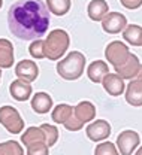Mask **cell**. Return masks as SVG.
I'll list each match as a JSON object with an SVG mask.
<instances>
[{
    "label": "cell",
    "instance_id": "cell-1",
    "mask_svg": "<svg viewBox=\"0 0 142 155\" xmlns=\"http://www.w3.org/2000/svg\"><path fill=\"white\" fill-rule=\"evenodd\" d=\"M12 35L22 40H38L49 27V12L41 0H18L8 12Z\"/></svg>",
    "mask_w": 142,
    "mask_h": 155
},
{
    "label": "cell",
    "instance_id": "cell-2",
    "mask_svg": "<svg viewBox=\"0 0 142 155\" xmlns=\"http://www.w3.org/2000/svg\"><path fill=\"white\" fill-rule=\"evenodd\" d=\"M69 43H70V38H69V35L64 30L57 28V30L49 31V35L43 40V54H45V58L60 60L66 54V51L69 48Z\"/></svg>",
    "mask_w": 142,
    "mask_h": 155
},
{
    "label": "cell",
    "instance_id": "cell-3",
    "mask_svg": "<svg viewBox=\"0 0 142 155\" xmlns=\"http://www.w3.org/2000/svg\"><path fill=\"white\" fill-rule=\"evenodd\" d=\"M85 70V57L79 51H72L57 63V73L66 81H75Z\"/></svg>",
    "mask_w": 142,
    "mask_h": 155
},
{
    "label": "cell",
    "instance_id": "cell-4",
    "mask_svg": "<svg viewBox=\"0 0 142 155\" xmlns=\"http://www.w3.org/2000/svg\"><path fill=\"white\" fill-rule=\"evenodd\" d=\"M0 124L11 134H18L24 128V121L21 118L20 112L12 106H2L0 107Z\"/></svg>",
    "mask_w": 142,
    "mask_h": 155
},
{
    "label": "cell",
    "instance_id": "cell-5",
    "mask_svg": "<svg viewBox=\"0 0 142 155\" xmlns=\"http://www.w3.org/2000/svg\"><path fill=\"white\" fill-rule=\"evenodd\" d=\"M129 55H130L129 46L124 45L120 40L111 42V43L106 46V49H105V57H106V60H108L114 67L121 66L123 63L129 58Z\"/></svg>",
    "mask_w": 142,
    "mask_h": 155
},
{
    "label": "cell",
    "instance_id": "cell-6",
    "mask_svg": "<svg viewBox=\"0 0 142 155\" xmlns=\"http://www.w3.org/2000/svg\"><path fill=\"white\" fill-rule=\"evenodd\" d=\"M117 151L121 155H132L133 151L138 148V145L141 143L139 134L133 130H126L121 131L117 137Z\"/></svg>",
    "mask_w": 142,
    "mask_h": 155
},
{
    "label": "cell",
    "instance_id": "cell-7",
    "mask_svg": "<svg viewBox=\"0 0 142 155\" xmlns=\"http://www.w3.org/2000/svg\"><path fill=\"white\" fill-rule=\"evenodd\" d=\"M102 27L106 33L117 35V33H121L127 27V19L120 12H109L105 18L102 19Z\"/></svg>",
    "mask_w": 142,
    "mask_h": 155
},
{
    "label": "cell",
    "instance_id": "cell-8",
    "mask_svg": "<svg viewBox=\"0 0 142 155\" xmlns=\"http://www.w3.org/2000/svg\"><path fill=\"white\" fill-rule=\"evenodd\" d=\"M85 133H87V137L90 140H93V142H102V140H105V139L109 137V134H111V125L105 119H97V121L91 122L87 127Z\"/></svg>",
    "mask_w": 142,
    "mask_h": 155
},
{
    "label": "cell",
    "instance_id": "cell-9",
    "mask_svg": "<svg viewBox=\"0 0 142 155\" xmlns=\"http://www.w3.org/2000/svg\"><path fill=\"white\" fill-rule=\"evenodd\" d=\"M139 67H141L139 58L136 57L135 54H132V52H130L129 58L123 63L121 66L114 67V70H115V75H118V76L124 81V79H133V78L136 76V73H138Z\"/></svg>",
    "mask_w": 142,
    "mask_h": 155
},
{
    "label": "cell",
    "instance_id": "cell-10",
    "mask_svg": "<svg viewBox=\"0 0 142 155\" xmlns=\"http://www.w3.org/2000/svg\"><path fill=\"white\" fill-rule=\"evenodd\" d=\"M15 75L20 78L21 81H25V82L30 84L39 75L38 64L33 60H22L15 66Z\"/></svg>",
    "mask_w": 142,
    "mask_h": 155
},
{
    "label": "cell",
    "instance_id": "cell-11",
    "mask_svg": "<svg viewBox=\"0 0 142 155\" xmlns=\"http://www.w3.org/2000/svg\"><path fill=\"white\" fill-rule=\"evenodd\" d=\"M102 85L105 88V91L109 94V96H121L124 93V88H126V84L121 78L115 73H108L106 76L103 78L102 81Z\"/></svg>",
    "mask_w": 142,
    "mask_h": 155
},
{
    "label": "cell",
    "instance_id": "cell-12",
    "mask_svg": "<svg viewBox=\"0 0 142 155\" xmlns=\"http://www.w3.org/2000/svg\"><path fill=\"white\" fill-rule=\"evenodd\" d=\"M32 91H33L32 84H29V82H25V81H21V79L14 81V82L11 84V87H9V93H11L12 98H15V100H18V101L29 100L30 96H32Z\"/></svg>",
    "mask_w": 142,
    "mask_h": 155
},
{
    "label": "cell",
    "instance_id": "cell-13",
    "mask_svg": "<svg viewBox=\"0 0 142 155\" xmlns=\"http://www.w3.org/2000/svg\"><path fill=\"white\" fill-rule=\"evenodd\" d=\"M108 73H109V67H108V64H106L105 61H102V60L93 61V63L88 66V69H87V75L90 78V81L94 82V84H102L103 78L106 76Z\"/></svg>",
    "mask_w": 142,
    "mask_h": 155
},
{
    "label": "cell",
    "instance_id": "cell-14",
    "mask_svg": "<svg viewBox=\"0 0 142 155\" xmlns=\"http://www.w3.org/2000/svg\"><path fill=\"white\" fill-rule=\"evenodd\" d=\"M73 115L76 116L78 121H81L82 124L90 122L96 118V107L91 101H81L79 104H76V107L73 109Z\"/></svg>",
    "mask_w": 142,
    "mask_h": 155
},
{
    "label": "cell",
    "instance_id": "cell-15",
    "mask_svg": "<svg viewBox=\"0 0 142 155\" xmlns=\"http://www.w3.org/2000/svg\"><path fill=\"white\" fill-rule=\"evenodd\" d=\"M88 17L93 21H102L109 14V6L105 0H91L87 8Z\"/></svg>",
    "mask_w": 142,
    "mask_h": 155
},
{
    "label": "cell",
    "instance_id": "cell-16",
    "mask_svg": "<svg viewBox=\"0 0 142 155\" xmlns=\"http://www.w3.org/2000/svg\"><path fill=\"white\" fill-rule=\"evenodd\" d=\"M126 101L135 107L142 106V82L130 81L126 90Z\"/></svg>",
    "mask_w": 142,
    "mask_h": 155
},
{
    "label": "cell",
    "instance_id": "cell-17",
    "mask_svg": "<svg viewBox=\"0 0 142 155\" xmlns=\"http://www.w3.org/2000/svg\"><path fill=\"white\" fill-rule=\"evenodd\" d=\"M14 64V46L11 40L0 39V67L9 69Z\"/></svg>",
    "mask_w": 142,
    "mask_h": 155
},
{
    "label": "cell",
    "instance_id": "cell-18",
    "mask_svg": "<svg viewBox=\"0 0 142 155\" xmlns=\"http://www.w3.org/2000/svg\"><path fill=\"white\" fill-rule=\"evenodd\" d=\"M32 107L36 114H46L52 107V98L46 93H36L32 98Z\"/></svg>",
    "mask_w": 142,
    "mask_h": 155
},
{
    "label": "cell",
    "instance_id": "cell-19",
    "mask_svg": "<svg viewBox=\"0 0 142 155\" xmlns=\"http://www.w3.org/2000/svg\"><path fill=\"white\" fill-rule=\"evenodd\" d=\"M123 38L133 46H142V27L136 24H130L123 30Z\"/></svg>",
    "mask_w": 142,
    "mask_h": 155
},
{
    "label": "cell",
    "instance_id": "cell-20",
    "mask_svg": "<svg viewBox=\"0 0 142 155\" xmlns=\"http://www.w3.org/2000/svg\"><path fill=\"white\" fill-rule=\"evenodd\" d=\"M41 142L45 143V136L41 127H30L21 134V143H24L25 148L32 143H41Z\"/></svg>",
    "mask_w": 142,
    "mask_h": 155
},
{
    "label": "cell",
    "instance_id": "cell-21",
    "mask_svg": "<svg viewBox=\"0 0 142 155\" xmlns=\"http://www.w3.org/2000/svg\"><path fill=\"white\" fill-rule=\"evenodd\" d=\"M73 114V107L69 106V104H64L60 103L59 106H56L52 109V121L56 124H64Z\"/></svg>",
    "mask_w": 142,
    "mask_h": 155
},
{
    "label": "cell",
    "instance_id": "cell-22",
    "mask_svg": "<svg viewBox=\"0 0 142 155\" xmlns=\"http://www.w3.org/2000/svg\"><path fill=\"white\" fill-rule=\"evenodd\" d=\"M46 6L54 15L63 17L70 9V0H46Z\"/></svg>",
    "mask_w": 142,
    "mask_h": 155
},
{
    "label": "cell",
    "instance_id": "cell-23",
    "mask_svg": "<svg viewBox=\"0 0 142 155\" xmlns=\"http://www.w3.org/2000/svg\"><path fill=\"white\" fill-rule=\"evenodd\" d=\"M0 155H24V149L18 142L8 140L0 143Z\"/></svg>",
    "mask_w": 142,
    "mask_h": 155
},
{
    "label": "cell",
    "instance_id": "cell-24",
    "mask_svg": "<svg viewBox=\"0 0 142 155\" xmlns=\"http://www.w3.org/2000/svg\"><path fill=\"white\" fill-rule=\"evenodd\" d=\"M41 130L43 131V136H45V143L48 148L54 146L57 139H59V130L54 127V125H49V124H42Z\"/></svg>",
    "mask_w": 142,
    "mask_h": 155
},
{
    "label": "cell",
    "instance_id": "cell-25",
    "mask_svg": "<svg viewBox=\"0 0 142 155\" xmlns=\"http://www.w3.org/2000/svg\"><path fill=\"white\" fill-rule=\"evenodd\" d=\"M94 155H118L117 146L111 142H103L99 143L94 149Z\"/></svg>",
    "mask_w": 142,
    "mask_h": 155
},
{
    "label": "cell",
    "instance_id": "cell-26",
    "mask_svg": "<svg viewBox=\"0 0 142 155\" xmlns=\"http://www.w3.org/2000/svg\"><path fill=\"white\" fill-rule=\"evenodd\" d=\"M30 55L36 60H41V58H45V54H43V40L42 39H38V40H33L30 48Z\"/></svg>",
    "mask_w": 142,
    "mask_h": 155
},
{
    "label": "cell",
    "instance_id": "cell-27",
    "mask_svg": "<svg viewBox=\"0 0 142 155\" xmlns=\"http://www.w3.org/2000/svg\"><path fill=\"white\" fill-rule=\"evenodd\" d=\"M49 154V148L46 146V143H32L27 146V155H48Z\"/></svg>",
    "mask_w": 142,
    "mask_h": 155
},
{
    "label": "cell",
    "instance_id": "cell-28",
    "mask_svg": "<svg viewBox=\"0 0 142 155\" xmlns=\"http://www.w3.org/2000/svg\"><path fill=\"white\" fill-rule=\"evenodd\" d=\"M64 127H66V130H69V131H78V130H81L82 127H84V124H82L81 121H78L76 119V116L72 114V116L63 124Z\"/></svg>",
    "mask_w": 142,
    "mask_h": 155
},
{
    "label": "cell",
    "instance_id": "cell-29",
    "mask_svg": "<svg viewBox=\"0 0 142 155\" xmlns=\"http://www.w3.org/2000/svg\"><path fill=\"white\" fill-rule=\"evenodd\" d=\"M120 2L127 9H138L142 6V0H120Z\"/></svg>",
    "mask_w": 142,
    "mask_h": 155
},
{
    "label": "cell",
    "instance_id": "cell-30",
    "mask_svg": "<svg viewBox=\"0 0 142 155\" xmlns=\"http://www.w3.org/2000/svg\"><path fill=\"white\" fill-rule=\"evenodd\" d=\"M132 81H138V82H142V64H141V67H139V70H138V73H136V76L133 78Z\"/></svg>",
    "mask_w": 142,
    "mask_h": 155
},
{
    "label": "cell",
    "instance_id": "cell-31",
    "mask_svg": "<svg viewBox=\"0 0 142 155\" xmlns=\"http://www.w3.org/2000/svg\"><path fill=\"white\" fill-rule=\"evenodd\" d=\"M135 155H142V146H141V148H139V149H138V152H136V154H135Z\"/></svg>",
    "mask_w": 142,
    "mask_h": 155
},
{
    "label": "cell",
    "instance_id": "cell-32",
    "mask_svg": "<svg viewBox=\"0 0 142 155\" xmlns=\"http://www.w3.org/2000/svg\"><path fill=\"white\" fill-rule=\"evenodd\" d=\"M2 6H3V0H0V9H2Z\"/></svg>",
    "mask_w": 142,
    "mask_h": 155
},
{
    "label": "cell",
    "instance_id": "cell-33",
    "mask_svg": "<svg viewBox=\"0 0 142 155\" xmlns=\"http://www.w3.org/2000/svg\"><path fill=\"white\" fill-rule=\"evenodd\" d=\"M0 79H2V70H0Z\"/></svg>",
    "mask_w": 142,
    "mask_h": 155
}]
</instances>
